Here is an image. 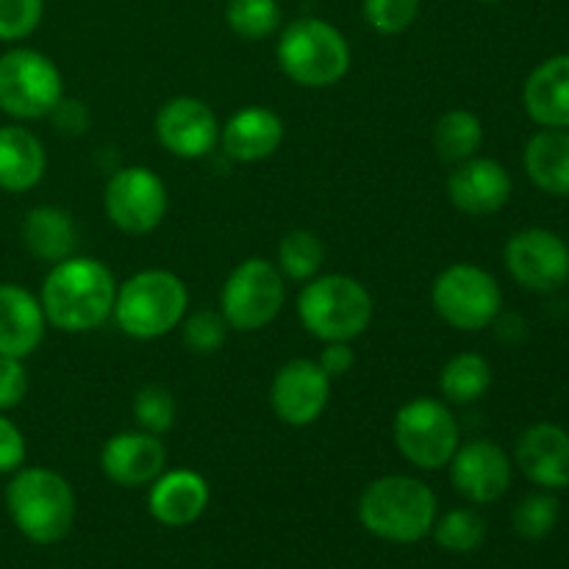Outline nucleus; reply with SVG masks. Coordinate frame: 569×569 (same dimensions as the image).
<instances>
[{
    "label": "nucleus",
    "instance_id": "1",
    "mask_svg": "<svg viewBox=\"0 0 569 569\" xmlns=\"http://www.w3.org/2000/svg\"><path fill=\"white\" fill-rule=\"evenodd\" d=\"M114 272L92 256H70L44 276L42 303L48 326L64 333L98 331L114 315Z\"/></svg>",
    "mask_w": 569,
    "mask_h": 569
},
{
    "label": "nucleus",
    "instance_id": "2",
    "mask_svg": "<svg viewBox=\"0 0 569 569\" xmlns=\"http://www.w3.org/2000/svg\"><path fill=\"white\" fill-rule=\"evenodd\" d=\"M439 503L426 481L411 476H381L359 498L365 531L392 545H415L431 533Z\"/></svg>",
    "mask_w": 569,
    "mask_h": 569
},
{
    "label": "nucleus",
    "instance_id": "3",
    "mask_svg": "<svg viewBox=\"0 0 569 569\" xmlns=\"http://www.w3.org/2000/svg\"><path fill=\"white\" fill-rule=\"evenodd\" d=\"M6 511L28 542L56 545L76 522V492L56 470L20 467L6 487Z\"/></svg>",
    "mask_w": 569,
    "mask_h": 569
},
{
    "label": "nucleus",
    "instance_id": "4",
    "mask_svg": "<svg viewBox=\"0 0 569 569\" xmlns=\"http://www.w3.org/2000/svg\"><path fill=\"white\" fill-rule=\"evenodd\" d=\"M372 311L365 283L342 272L311 278L298 295L300 326L320 342H353L370 328Z\"/></svg>",
    "mask_w": 569,
    "mask_h": 569
},
{
    "label": "nucleus",
    "instance_id": "5",
    "mask_svg": "<svg viewBox=\"0 0 569 569\" xmlns=\"http://www.w3.org/2000/svg\"><path fill=\"white\" fill-rule=\"evenodd\" d=\"M187 283L170 270H142L117 283L114 320L122 333L139 342L161 339L187 317Z\"/></svg>",
    "mask_w": 569,
    "mask_h": 569
},
{
    "label": "nucleus",
    "instance_id": "6",
    "mask_svg": "<svg viewBox=\"0 0 569 569\" xmlns=\"http://www.w3.org/2000/svg\"><path fill=\"white\" fill-rule=\"evenodd\" d=\"M283 76L309 89H326L350 70V44L337 26L320 17H298L281 31L276 44Z\"/></svg>",
    "mask_w": 569,
    "mask_h": 569
},
{
    "label": "nucleus",
    "instance_id": "7",
    "mask_svg": "<svg viewBox=\"0 0 569 569\" xmlns=\"http://www.w3.org/2000/svg\"><path fill=\"white\" fill-rule=\"evenodd\" d=\"M431 303L439 320L456 331H483L492 326L503 309V289L498 278L483 267L459 261L433 278Z\"/></svg>",
    "mask_w": 569,
    "mask_h": 569
},
{
    "label": "nucleus",
    "instance_id": "8",
    "mask_svg": "<svg viewBox=\"0 0 569 569\" xmlns=\"http://www.w3.org/2000/svg\"><path fill=\"white\" fill-rule=\"evenodd\" d=\"M392 437L400 456L417 470H442L461 445L459 420L445 400L415 398L395 415Z\"/></svg>",
    "mask_w": 569,
    "mask_h": 569
},
{
    "label": "nucleus",
    "instance_id": "9",
    "mask_svg": "<svg viewBox=\"0 0 569 569\" xmlns=\"http://www.w3.org/2000/svg\"><path fill=\"white\" fill-rule=\"evenodd\" d=\"M64 98V78L53 59L33 48L0 56V111L14 120L48 117Z\"/></svg>",
    "mask_w": 569,
    "mask_h": 569
},
{
    "label": "nucleus",
    "instance_id": "10",
    "mask_svg": "<svg viewBox=\"0 0 569 569\" xmlns=\"http://www.w3.org/2000/svg\"><path fill=\"white\" fill-rule=\"evenodd\" d=\"M283 300L287 287L278 264L267 259H244L222 283L220 315L233 331L253 333L281 315Z\"/></svg>",
    "mask_w": 569,
    "mask_h": 569
},
{
    "label": "nucleus",
    "instance_id": "11",
    "mask_svg": "<svg viewBox=\"0 0 569 569\" xmlns=\"http://www.w3.org/2000/svg\"><path fill=\"white\" fill-rule=\"evenodd\" d=\"M167 187L150 167L131 164L111 172L103 189V209L111 226L131 237L156 231L167 214Z\"/></svg>",
    "mask_w": 569,
    "mask_h": 569
},
{
    "label": "nucleus",
    "instance_id": "12",
    "mask_svg": "<svg viewBox=\"0 0 569 569\" xmlns=\"http://www.w3.org/2000/svg\"><path fill=\"white\" fill-rule=\"evenodd\" d=\"M506 270L531 292H553L569 281V244L550 228H522L503 248Z\"/></svg>",
    "mask_w": 569,
    "mask_h": 569
},
{
    "label": "nucleus",
    "instance_id": "13",
    "mask_svg": "<svg viewBox=\"0 0 569 569\" xmlns=\"http://www.w3.org/2000/svg\"><path fill=\"white\" fill-rule=\"evenodd\" d=\"M331 400V378L311 359H292L276 372L270 406L281 422L292 428L315 426Z\"/></svg>",
    "mask_w": 569,
    "mask_h": 569
},
{
    "label": "nucleus",
    "instance_id": "14",
    "mask_svg": "<svg viewBox=\"0 0 569 569\" xmlns=\"http://www.w3.org/2000/svg\"><path fill=\"white\" fill-rule=\"evenodd\" d=\"M220 122L206 100L181 94L156 114V139L178 159H206L220 142Z\"/></svg>",
    "mask_w": 569,
    "mask_h": 569
},
{
    "label": "nucleus",
    "instance_id": "15",
    "mask_svg": "<svg viewBox=\"0 0 569 569\" xmlns=\"http://www.w3.org/2000/svg\"><path fill=\"white\" fill-rule=\"evenodd\" d=\"M511 465L503 448L492 439H470L459 445L450 459V483L465 500L476 506L495 503L511 487Z\"/></svg>",
    "mask_w": 569,
    "mask_h": 569
},
{
    "label": "nucleus",
    "instance_id": "16",
    "mask_svg": "<svg viewBox=\"0 0 569 569\" xmlns=\"http://www.w3.org/2000/svg\"><path fill=\"white\" fill-rule=\"evenodd\" d=\"M511 189L515 183H511L509 170L487 156L459 161L448 178L450 203L467 217L498 214L511 200Z\"/></svg>",
    "mask_w": 569,
    "mask_h": 569
},
{
    "label": "nucleus",
    "instance_id": "17",
    "mask_svg": "<svg viewBox=\"0 0 569 569\" xmlns=\"http://www.w3.org/2000/svg\"><path fill=\"white\" fill-rule=\"evenodd\" d=\"M167 448L156 433L120 431L106 439L100 450V470L117 487H148L164 472Z\"/></svg>",
    "mask_w": 569,
    "mask_h": 569
},
{
    "label": "nucleus",
    "instance_id": "18",
    "mask_svg": "<svg viewBox=\"0 0 569 569\" xmlns=\"http://www.w3.org/2000/svg\"><path fill=\"white\" fill-rule=\"evenodd\" d=\"M515 465L539 489L569 487V433L553 422H537L517 439Z\"/></svg>",
    "mask_w": 569,
    "mask_h": 569
},
{
    "label": "nucleus",
    "instance_id": "19",
    "mask_svg": "<svg viewBox=\"0 0 569 569\" xmlns=\"http://www.w3.org/2000/svg\"><path fill=\"white\" fill-rule=\"evenodd\" d=\"M211 489L200 472L170 470L150 483L148 509L156 522L167 528H187L209 509Z\"/></svg>",
    "mask_w": 569,
    "mask_h": 569
},
{
    "label": "nucleus",
    "instance_id": "20",
    "mask_svg": "<svg viewBox=\"0 0 569 569\" xmlns=\"http://www.w3.org/2000/svg\"><path fill=\"white\" fill-rule=\"evenodd\" d=\"M48 317L33 292L20 283H0V356L28 359L42 345Z\"/></svg>",
    "mask_w": 569,
    "mask_h": 569
},
{
    "label": "nucleus",
    "instance_id": "21",
    "mask_svg": "<svg viewBox=\"0 0 569 569\" xmlns=\"http://www.w3.org/2000/svg\"><path fill=\"white\" fill-rule=\"evenodd\" d=\"M283 133L287 128L276 111L267 106H244L220 128V144L228 159L256 164L281 148Z\"/></svg>",
    "mask_w": 569,
    "mask_h": 569
},
{
    "label": "nucleus",
    "instance_id": "22",
    "mask_svg": "<svg viewBox=\"0 0 569 569\" xmlns=\"http://www.w3.org/2000/svg\"><path fill=\"white\" fill-rule=\"evenodd\" d=\"M522 106L539 128H569V53L533 67L522 87Z\"/></svg>",
    "mask_w": 569,
    "mask_h": 569
},
{
    "label": "nucleus",
    "instance_id": "23",
    "mask_svg": "<svg viewBox=\"0 0 569 569\" xmlns=\"http://www.w3.org/2000/svg\"><path fill=\"white\" fill-rule=\"evenodd\" d=\"M48 170L42 139L22 126H0V189L11 194L37 187Z\"/></svg>",
    "mask_w": 569,
    "mask_h": 569
},
{
    "label": "nucleus",
    "instance_id": "24",
    "mask_svg": "<svg viewBox=\"0 0 569 569\" xmlns=\"http://www.w3.org/2000/svg\"><path fill=\"white\" fill-rule=\"evenodd\" d=\"M522 164L533 187L553 198H569V128H542L528 139Z\"/></svg>",
    "mask_w": 569,
    "mask_h": 569
},
{
    "label": "nucleus",
    "instance_id": "25",
    "mask_svg": "<svg viewBox=\"0 0 569 569\" xmlns=\"http://www.w3.org/2000/svg\"><path fill=\"white\" fill-rule=\"evenodd\" d=\"M22 242L33 259L44 264H59V261L76 256L78 231L72 217L59 206H37L22 220Z\"/></svg>",
    "mask_w": 569,
    "mask_h": 569
},
{
    "label": "nucleus",
    "instance_id": "26",
    "mask_svg": "<svg viewBox=\"0 0 569 569\" xmlns=\"http://www.w3.org/2000/svg\"><path fill=\"white\" fill-rule=\"evenodd\" d=\"M489 387H492V365L478 353H456L439 372V392L445 403H478L487 398Z\"/></svg>",
    "mask_w": 569,
    "mask_h": 569
},
{
    "label": "nucleus",
    "instance_id": "27",
    "mask_svg": "<svg viewBox=\"0 0 569 569\" xmlns=\"http://www.w3.org/2000/svg\"><path fill=\"white\" fill-rule=\"evenodd\" d=\"M433 150L448 164H459V161L478 156L483 144V122L478 114L467 109H450L433 126Z\"/></svg>",
    "mask_w": 569,
    "mask_h": 569
},
{
    "label": "nucleus",
    "instance_id": "28",
    "mask_svg": "<svg viewBox=\"0 0 569 569\" xmlns=\"http://www.w3.org/2000/svg\"><path fill=\"white\" fill-rule=\"evenodd\" d=\"M322 261H326V244L315 231H289L278 244V270L289 281H311L320 276Z\"/></svg>",
    "mask_w": 569,
    "mask_h": 569
},
{
    "label": "nucleus",
    "instance_id": "29",
    "mask_svg": "<svg viewBox=\"0 0 569 569\" xmlns=\"http://www.w3.org/2000/svg\"><path fill=\"white\" fill-rule=\"evenodd\" d=\"M431 533L448 553H472L487 539V520L476 509H450L437 517Z\"/></svg>",
    "mask_w": 569,
    "mask_h": 569
},
{
    "label": "nucleus",
    "instance_id": "30",
    "mask_svg": "<svg viewBox=\"0 0 569 569\" xmlns=\"http://www.w3.org/2000/svg\"><path fill=\"white\" fill-rule=\"evenodd\" d=\"M281 6L278 0H228L226 22L239 39L259 42L281 28Z\"/></svg>",
    "mask_w": 569,
    "mask_h": 569
},
{
    "label": "nucleus",
    "instance_id": "31",
    "mask_svg": "<svg viewBox=\"0 0 569 569\" xmlns=\"http://www.w3.org/2000/svg\"><path fill=\"white\" fill-rule=\"evenodd\" d=\"M556 522H559V498L548 489L522 498L511 511V526H515L517 537L528 539V542L548 537Z\"/></svg>",
    "mask_w": 569,
    "mask_h": 569
},
{
    "label": "nucleus",
    "instance_id": "32",
    "mask_svg": "<svg viewBox=\"0 0 569 569\" xmlns=\"http://www.w3.org/2000/svg\"><path fill=\"white\" fill-rule=\"evenodd\" d=\"M176 398L161 383H144L137 392V398H133V420H137L142 431L156 433V437H161V433H167L176 426Z\"/></svg>",
    "mask_w": 569,
    "mask_h": 569
},
{
    "label": "nucleus",
    "instance_id": "33",
    "mask_svg": "<svg viewBox=\"0 0 569 569\" xmlns=\"http://www.w3.org/2000/svg\"><path fill=\"white\" fill-rule=\"evenodd\" d=\"M422 0H361V11L372 31L383 37L409 31L420 17Z\"/></svg>",
    "mask_w": 569,
    "mask_h": 569
},
{
    "label": "nucleus",
    "instance_id": "34",
    "mask_svg": "<svg viewBox=\"0 0 569 569\" xmlns=\"http://www.w3.org/2000/svg\"><path fill=\"white\" fill-rule=\"evenodd\" d=\"M228 322L220 311L200 309L183 317V345L198 356H211L226 345Z\"/></svg>",
    "mask_w": 569,
    "mask_h": 569
},
{
    "label": "nucleus",
    "instance_id": "35",
    "mask_svg": "<svg viewBox=\"0 0 569 569\" xmlns=\"http://www.w3.org/2000/svg\"><path fill=\"white\" fill-rule=\"evenodd\" d=\"M44 0H0V42H20L39 28Z\"/></svg>",
    "mask_w": 569,
    "mask_h": 569
},
{
    "label": "nucleus",
    "instance_id": "36",
    "mask_svg": "<svg viewBox=\"0 0 569 569\" xmlns=\"http://www.w3.org/2000/svg\"><path fill=\"white\" fill-rule=\"evenodd\" d=\"M28 372L22 359L0 356V411H11L26 400Z\"/></svg>",
    "mask_w": 569,
    "mask_h": 569
},
{
    "label": "nucleus",
    "instance_id": "37",
    "mask_svg": "<svg viewBox=\"0 0 569 569\" xmlns=\"http://www.w3.org/2000/svg\"><path fill=\"white\" fill-rule=\"evenodd\" d=\"M28 445L22 431L17 428L14 420L6 417V411H0V476L6 472H17L26 465Z\"/></svg>",
    "mask_w": 569,
    "mask_h": 569
},
{
    "label": "nucleus",
    "instance_id": "38",
    "mask_svg": "<svg viewBox=\"0 0 569 569\" xmlns=\"http://www.w3.org/2000/svg\"><path fill=\"white\" fill-rule=\"evenodd\" d=\"M317 365L322 367L328 378H342L345 372H350V367L356 365V356L350 350V342H326V350L320 353Z\"/></svg>",
    "mask_w": 569,
    "mask_h": 569
},
{
    "label": "nucleus",
    "instance_id": "39",
    "mask_svg": "<svg viewBox=\"0 0 569 569\" xmlns=\"http://www.w3.org/2000/svg\"><path fill=\"white\" fill-rule=\"evenodd\" d=\"M48 117H53L56 120V128L64 133H83L87 131V109H83L81 103H76V100H59V106H56L53 111H50Z\"/></svg>",
    "mask_w": 569,
    "mask_h": 569
},
{
    "label": "nucleus",
    "instance_id": "40",
    "mask_svg": "<svg viewBox=\"0 0 569 569\" xmlns=\"http://www.w3.org/2000/svg\"><path fill=\"white\" fill-rule=\"evenodd\" d=\"M481 3H500V0H481Z\"/></svg>",
    "mask_w": 569,
    "mask_h": 569
}]
</instances>
